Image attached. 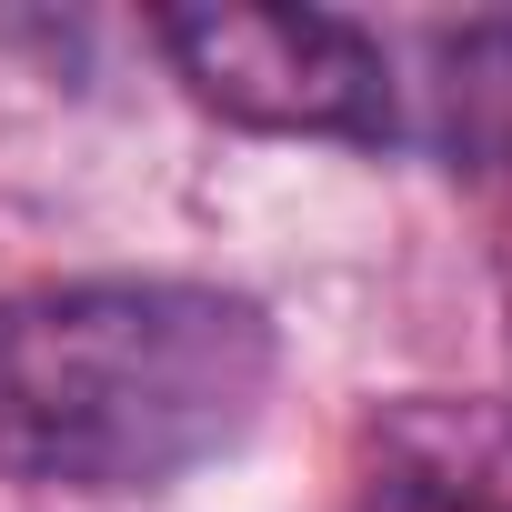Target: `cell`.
<instances>
[{"mask_svg": "<svg viewBox=\"0 0 512 512\" xmlns=\"http://www.w3.org/2000/svg\"><path fill=\"white\" fill-rule=\"evenodd\" d=\"M352 512H512V422L502 412H392Z\"/></svg>", "mask_w": 512, "mask_h": 512, "instance_id": "3", "label": "cell"}, {"mask_svg": "<svg viewBox=\"0 0 512 512\" xmlns=\"http://www.w3.org/2000/svg\"><path fill=\"white\" fill-rule=\"evenodd\" d=\"M282 332L251 292L111 272L0 292V482L161 492L272 402Z\"/></svg>", "mask_w": 512, "mask_h": 512, "instance_id": "1", "label": "cell"}, {"mask_svg": "<svg viewBox=\"0 0 512 512\" xmlns=\"http://www.w3.org/2000/svg\"><path fill=\"white\" fill-rule=\"evenodd\" d=\"M432 81L412 111V141L442 151L452 171H502L512 161V21H462V31H422Z\"/></svg>", "mask_w": 512, "mask_h": 512, "instance_id": "4", "label": "cell"}, {"mask_svg": "<svg viewBox=\"0 0 512 512\" xmlns=\"http://www.w3.org/2000/svg\"><path fill=\"white\" fill-rule=\"evenodd\" d=\"M151 41L171 81L221 111L231 131L272 141H352L402 151L412 111L392 81V41L352 11H262V0H211V11H151Z\"/></svg>", "mask_w": 512, "mask_h": 512, "instance_id": "2", "label": "cell"}]
</instances>
